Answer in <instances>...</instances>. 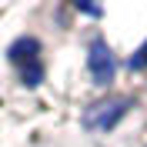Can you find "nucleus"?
Here are the masks:
<instances>
[{"label": "nucleus", "instance_id": "4", "mask_svg": "<svg viewBox=\"0 0 147 147\" xmlns=\"http://www.w3.org/2000/svg\"><path fill=\"white\" fill-rule=\"evenodd\" d=\"M130 64H134V67H144V64H147V47L140 50V57H134V60H130Z\"/></svg>", "mask_w": 147, "mask_h": 147}, {"label": "nucleus", "instance_id": "2", "mask_svg": "<svg viewBox=\"0 0 147 147\" xmlns=\"http://www.w3.org/2000/svg\"><path fill=\"white\" fill-rule=\"evenodd\" d=\"M127 107H130L127 97H107V100L90 104V107H87L84 124H87L90 130H114V127H117V120L127 114Z\"/></svg>", "mask_w": 147, "mask_h": 147}, {"label": "nucleus", "instance_id": "1", "mask_svg": "<svg viewBox=\"0 0 147 147\" xmlns=\"http://www.w3.org/2000/svg\"><path fill=\"white\" fill-rule=\"evenodd\" d=\"M10 64L17 67L20 80L27 87H37L44 80V60H40V44L34 37H20L17 44L10 47Z\"/></svg>", "mask_w": 147, "mask_h": 147}, {"label": "nucleus", "instance_id": "3", "mask_svg": "<svg viewBox=\"0 0 147 147\" xmlns=\"http://www.w3.org/2000/svg\"><path fill=\"white\" fill-rule=\"evenodd\" d=\"M87 70H90V77H94L97 84H110V80H114V70H117V64H114V54H110V47L104 44V40H94V44H90Z\"/></svg>", "mask_w": 147, "mask_h": 147}]
</instances>
